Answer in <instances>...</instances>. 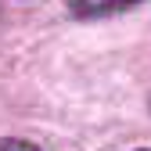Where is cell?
<instances>
[{
  "instance_id": "6da1fadb",
  "label": "cell",
  "mask_w": 151,
  "mask_h": 151,
  "mask_svg": "<svg viewBox=\"0 0 151 151\" xmlns=\"http://www.w3.org/2000/svg\"><path fill=\"white\" fill-rule=\"evenodd\" d=\"M140 0H68L72 14L79 18H97V14H111V11H122V7H133Z\"/></svg>"
},
{
  "instance_id": "7a4b0ae2",
  "label": "cell",
  "mask_w": 151,
  "mask_h": 151,
  "mask_svg": "<svg viewBox=\"0 0 151 151\" xmlns=\"http://www.w3.org/2000/svg\"><path fill=\"white\" fill-rule=\"evenodd\" d=\"M0 151H40V147L29 144V140H14V137H7V140H0Z\"/></svg>"
}]
</instances>
